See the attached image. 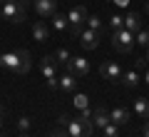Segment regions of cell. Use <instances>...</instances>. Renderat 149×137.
<instances>
[{
	"instance_id": "cell-1",
	"label": "cell",
	"mask_w": 149,
	"mask_h": 137,
	"mask_svg": "<svg viewBox=\"0 0 149 137\" xmlns=\"http://www.w3.org/2000/svg\"><path fill=\"white\" fill-rule=\"evenodd\" d=\"M32 67V60L27 50H15V53H5L0 55V70H10L15 75H25L30 72Z\"/></svg>"
},
{
	"instance_id": "cell-2",
	"label": "cell",
	"mask_w": 149,
	"mask_h": 137,
	"mask_svg": "<svg viewBox=\"0 0 149 137\" xmlns=\"http://www.w3.org/2000/svg\"><path fill=\"white\" fill-rule=\"evenodd\" d=\"M0 8H3V18L15 25L25 22V3L22 0H0Z\"/></svg>"
},
{
	"instance_id": "cell-3",
	"label": "cell",
	"mask_w": 149,
	"mask_h": 137,
	"mask_svg": "<svg viewBox=\"0 0 149 137\" xmlns=\"http://www.w3.org/2000/svg\"><path fill=\"white\" fill-rule=\"evenodd\" d=\"M67 20H70V30H67V35L72 37V40H77V37H80V32L85 30V22H87V10H85L82 5L72 8V10L67 13Z\"/></svg>"
},
{
	"instance_id": "cell-4",
	"label": "cell",
	"mask_w": 149,
	"mask_h": 137,
	"mask_svg": "<svg viewBox=\"0 0 149 137\" xmlns=\"http://www.w3.org/2000/svg\"><path fill=\"white\" fill-rule=\"evenodd\" d=\"M112 48L117 50V53H122V55L132 53V48H134V32H129L127 27L112 30Z\"/></svg>"
},
{
	"instance_id": "cell-5",
	"label": "cell",
	"mask_w": 149,
	"mask_h": 137,
	"mask_svg": "<svg viewBox=\"0 0 149 137\" xmlns=\"http://www.w3.org/2000/svg\"><path fill=\"white\" fill-rule=\"evenodd\" d=\"M40 70H42V75H45L47 87L57 90V60H55V55H45V58L40 60Z\"/></svg>"
},
{
	"instance_id": "cell-6",
	"label": "cell",
	"mask_w": 149,
	"mask_h": 137,
	"mask_svg": "<svg viewBox=\"0 0 149 137\" xmlns=\"http://www.w3.org/2000/svg\"><path fill=\"white\" fill-rule=\"evenodd\" d=\"M100 72H102V77L109 80V82H119V80H122V67H119V63H114V60H104L102 67H100Z\"/></svg>"
},
{
	"instance_id": "cell-7",
	"label": "cell",
	"mask_w": 149,
	"mask_h": 137,
	"mask_svg": "<svg viewBox=\"0 0 149 137\" xmlns=\"http://www.w3.org/2000/svg\"><path fill=\"white\" fill-rule=\"evenodd\" d=\"M65 67H67V72H72L74 77L90 75V63H87V58H70V63L65 65Z\"/></svg>"
},
{
	"instance_id": "cell-8",
	"label": "cell",
	"mask_w": 149,
	"mask_h": 137,
	"mask_svg": "<svg viewBox=\"0 0 149 137\" xmlns=\"http://www.w3.org/2000/svg\"><path fill=\"white\" fill-rule=\"evenodd\" d=\"M32 5L40 18H52L57 13V0H32Z\"/></svg>"
},
{
	"instance_id": "cell-9",
	"label": "cell",
	"mask_w": 149,
	"mask_h": 137,
	"mask_svg": "<svg viewBox=\"0 0 149 137\" xmlns=\"http://www.w3.org/2000/svg\"><path fill=\"white\" fill-rule=\"evenodd\" d=\"M77 40L82 42V48H85V50H95L97 45H100V32H95V30H90V27H87V30L80 32V37H77Z\"/></svg>"
},
{
	"instance_id": "cell-10",
	"label": "cell",
	"mask_w": 149,
	"mask_h": 137,
	"mask_svg": "<svg viewBox=\"0 0 149 137\" xmlns=\"http://www.w3.org/2000/svg\"><path fill=\"white\" fill-rule=\"evenodd\" d=\"M57 87L62 90V92H67V95H74V87H77V80H74L72 72H65L57 77Z\"/></svg>"
},
{
	"instance_id": "cell-11",
	"label": "cell",
	"mask_w": 149,
	"mask_h": 137,
	"mask_svg": "<svg viewBox=\"0 0 149 137\" xmlns=\"http://www.w3.org/2000/svg\"><path fill=\"white\" fill-rule=\"evenodd\" d=\"M109 122H112V120H109V112H107L104 107H97V110L92 112V125H95V127L104 130V127L109 125Z\"/></svg>"
},
{
	"instance_id": "cell-12",
	"label": "cell",
	"mask_w": 149,
	"mask_h": 137,
	"mask_svg": "<svg viewBox=\"0 0 149 137\" xmlns=\"http://www.w3.org/2000/svg\"><path fill=\"white\" fill-rule=\"evenodd\" d=\"M124 27H127L129 32H139L142 30V15H139V13H127V15H124Z\"/></svg>"
},
{
	"instance_id": "cell-13",
	"label": "cell",
	"mask_w": 149,
	"mask_h": 137,
	"mask_svg": "<svg viewBox=\"0 0 149 137\" xmlns=\"http://www.w3.org/2000/svg\"><path fill=\"white\" fill-rule=\"evenodd\" d=\"M109 120L114 122V125H127V122L132 120V112L124 110V107H114V110L109 112Z\"/></svg>"
},
{
	"instance_id": "cell-14",
	"label": "cell",
	"mask_w": 149,
	"mask_h": 137,
	"mask_svg": "<svg viewBox=\"0 0 149 137\" xmlns=\"http://www.w3.org/2000/svg\"><path fill=\"white\" fill-rule=\"evenodd\" d=\"M32 37H35L37 42H45V40H47V37H50V27L45 25L42 20H37L35 25H32Z\"/></svg>"
},
{
	"instance_id": "cell-15",
	"label": "cell",
	"mask_w": 149,
	"mask_h": 137,
	"mask_svg": "<svg viewBox=\"0 0 149 137\" xmlns=\"http://www.w3.org/2000/svg\"><path fill=\"white\" fill-rule=\"evenodd\" d=\"M134 115L142 117V120H149V100L147 97H137L134 100Z\"/></svg>"
},
{
	"instance_id": "cell-16",
	"label": "cell",
	"mask_w": 149,
	"mask_h": 137,
	"mask_svg": "<svg viewBox=\"0 0 149 137\" xmlns=\"http://www.w3.org/2000/svg\"><path fill=\"white\" fill-rule=\"evenodd\" d=\"M52 27H55L57 32H67V30H70L67 15H65V13H55V15H52Z\"/></svg>"
},
{
	"instance_id": "cell-17",
	"label": "cell",
	"mask_w": 149,
	"mask_h": 137,
	"mask_svg": "<svg viewBox=\"0 0 149 137\" xmlns=\"http://www.w3.org/2000/svg\"><path fill=\"white\" fill-rule=\"evenodd\" d=\"M119 82L124 85V87H129V90H134L139 85V75H137V70H127V72H122V80Z\"/></svg>"
},
{
	"instance_id": "cell-18",
	"label": "cell",
	"mask_w": 149,
	"mask_h": 137,
	"mask_svg": "<svg viewBox=\"0 0 149 137\" xmlns=\"http://www.w3.org/2000/svg\"><path fill=\"white\" fill-rule=\"evenodd\" d=\"M87 100H90V97H87L85 92H74V95H72V105L77 107V110H80V112L90 107V105H87Z\"/></svg>"
},
{
	"instance_id": "cell-19",
	"label": "cell",
	"mask_w": 149,
	"mask_h": 137,
	"mask_svg": "<svg viewBox=\"0 0 149 137\" xmlns=\"http://www.w3.org/2000/svg\"><path fill=\"white\" fill-rule=\"evenodd\" d=\"M70 58H72V55H70L67 48H57V50H55V60H57V65H67Z\"/></svg>"
},
{
	"instance_id": "cell-20",
	"label": "cell",
	"mask_w": 149,
	"mask_h": 137,
	"mask_svg": "<svg viewBox=\"0 0 149 137\" xmlns=\"http://www.w3.org/2000/svg\"><path fill=\"white\" fill-rule=\"evenodd\" d=\"M87 27L95 30V32H102V20L97 15H87Z\"/></svg>"
},
{
	"instance_id": "cell-21",
	"label": "cell",
	"mask_w": 149,
	"mask_h": 137,
	"mask_svg": "<svg viewBox=\"0 0 149 137\" xmlns=\"http://www.w3.org/2000/svg\"><path fill=\"white\" fill-rule=\"evenodd\" d=\"M134 42L147 48V45H149V30H139V32H134Z\"/></svg>"
},
{
	"instance_id": "cell-22",
	"label": "cell",
	"mask_w": 149,
	"mask_h": 137,
	"mask_svg": "<svg viewBox=\"0 0 149 137\" xmlns=\"http://www.w3.org/2000/svg\"><path fill=\"white\" fill-rule=\"evenodd\" d=\"M102 137H119V125H114V122H109V125L102 130Z\"/></svg>"
},
{
	"instance_id": "cell-23",
	"label": "cell",
	"mask_w": 149,
	"mask_h": 137,
	"mask_svg": "<svg viewBox=\"0 0 149 137\" xmlns=\"http://www.w3.org/2000/svg\"><path fill=\"white\" fill-rule=\"evenodd\" d=\"M109 27H112V30H119V27H124V18L114 13V15L109 18Z\"/></svg>"
},
{
	"instance_id": "cell-24",
	"label": "cell",
	"mask_w": 149,
	"mask_h": 137,
	"mask_svg": "<svg viewBox=\"0 0 149 137\" xmlns=\"http://www.w3.org/2000/svg\"><path fill=\"white\" fill-rule=\"evenodd\" d=\"M17 127H20V132H27L30 130V117H20L17 120Z\"/></svg>"
},
{
	"instance_id": "cell-25",
	"label": "cell",
	"mask_w": 149,
	"mask_h": 137,
	"mask_svg": "<svg viewBox=\"0 0 149 137\" xmlns=\"http://www.w3.org/2000/svg\"><path fill=\"white\" fill-rule=\"evenodd\" d=\"M47 137H70V132L65 130V127H60V130H55V132H50Z\"/></svg>"
},
{
	"instance_id": "cell-26",
	"label": "cell",
	"mask_w": 149,
	"mask_h": 137,
	"mask_svg": "<svg viewBox=\"0 0 149 137\" xmlns=\"http://www.w3.org/2000/svg\"><path fill=\"white\" fill-rule=\"evenodd\" d=\"M144 65H147V58H137L134 60V67H144Z\"/></svg>"
},
{
	"instance_id": "cell-27",
	"label": "cell",
	"mask_w": 149,
	"mask_h": 137,
	"mask_svg": "<svg viewBox=\"0 0 149 137\" xmlns=\"http://www.w3.org/2000/svg\"><path fill=\"white\" fill-rule=\"evenodd\" d=\"M57 122H60V127H65V125L70 122V117H67V115H60V117H57Z\"/></svg>"
},
{
	"instance_id": "cell-28",
	"label": "cell",
	"mask_w": 149,
	"mask_h": 137,
	"mask_svg": "<svg viewBox=\"0 0 149 137\" xmlns=\"http://www.w3.org/2000/svg\"><path fill=\"white\" fill-rule=\"evenodd\" d=\"M142 132H144V137H149V120L144 122V127H142Z\"/></svg>"
},
{
	"instance_id": "cell-29",
	"label": "cell",
	"mask_w": 149,
	"mask_h": 137,
	"mask_svg": "<svg viewBox=\"0 0 149 137\" xmlns=\"http://www.w3.org/2000/svg\"><path fill=\"white\" fill-rule=\"evenodd\" d=\"M144 82H147V85H149V70H147V75H144Z\"/></svg>"
},
{
	"instance_id": "cell-30",
	"label": "cell",
	"mask_w": 149,
	"mask_h": 137,
	"mask_svg": "<svg viewBox=\"0 0 149 137\" xmlns=\"http://www.w3.org/2000/svg\"><path fill=\"white\" fill-rule=\"evenodd\" d=\"M117 5H127V0H117Z\"/></svg>"
},
{
	"instance_id": "cell-31",
	"label": "cell",
	"mask_w": 149,
	"mask_h": 137,
	"mask_svg": "<svg viewBox=\"0 0 149 137\" xmlns=\"http://www.w3.org/2000/svg\"><path fill=\"white\" fill-rule=\"evenodd\" d=\"M20 137H30V135H27V132H20Z\"/></svg>"
},
{
	"instance_id": "cell-32",
	"label": "cell",
	"mask_w": 149,
	"mask_h": 137,
	"mask_svg": "<svg viewBox=\"0 0 149 137\" xmlns=\"http://www.w3.org/2000/svg\"><path fill=\"white\" fill-rule=\"evenodd\" d=\"M147 63H149V45H147Z\"/></svg>"
},
{
	"instance_id": "cell-33",
	"label": "cell",
	"mask_w": 149,
	"mask_h": 137,
	"mask_svg": "<svg viewBox=\"0 0 149 137\" xmlns=\"http://www.w3.org/2000/svg\"><path fill=\"white\" fill-rule=\"evenodd\" d=\"M0 127H3V112H0Z\"/></svg>"
},
{
	"instance_id": "cell-34",
	"label": "cell",
	"mask_w": 149,
	"mask_h": 137,
	"mask_svg": "<svg viewBox=\"0 0 149 137\" xmlns=\"http://www.w3.org/2000/svg\"><path fill=\"white\" fill-rule=\"evenodd\" d=\"M147 13H149V0H147Z\"/></svg>"
},
{
	"instance_id": "cell-35",
	"label": "cell",
	"mask_w": 149,
	"mask_h": 137,
	"mask_svg": "<svg viewBox=\"0 0 149 137\" xmlns=\"http://www.w3.org/2000/svg\"><path fill=\"white\" fill-rule=\"evenodd\" d=\"M0 18H3V8H0Z\"/></svg>"
},
{
	"instance_id": "cell-36",
	"label": "cell",
	"mask_w": 149,
	"mask_h": 137,
	"mask_svg": "<svg viewBox=\"0 0 149 137\" xmlns=\"http://www.w3.org/2000/svg\"><path fill=\"white\" fill-rule=\"evenodd\" d=\"M0 112H3V105H0Z\"/></svg>"
}]
</instances>
